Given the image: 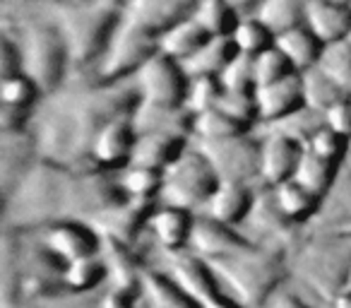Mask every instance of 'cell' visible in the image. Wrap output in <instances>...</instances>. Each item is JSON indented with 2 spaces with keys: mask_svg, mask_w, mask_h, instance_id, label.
<instances>
[{
  "mask_svg": "<svg viewBox=\"0 0 351 308\" xmlns=\"http://www.w3.org/2000/svg\"><path fill=\"white\" fill-rule=\"evenodd\" d=\"M104 279H106V265H104L101 255H89V258L65 265L60 282H63L65 294H89Z\"/></svg>",
  "mask_w": 351,
  "mask_h": 308,
  "instance_id": "cell-33",
  "label": "cell"
},
{
  "mask_svg": "<svg viewBox=\"0 0 351 308\" xmlns=\"http://www.w3.org/2000/svg\"><path fill=\"white\" fill-rule=\"evenodd\" d=\"M193 20L210 36H231L241 15L229 5V0H197Z\"/></svg>",
  "mask_w": 351,
  "mask_h": 308,
  "instance_id": "cell-34",
  "label": "cell"
},
{
  "mask_svg": "<svg viewBox=\"0 0 351 308\" xmlns=\"http://www.w3.org/2000/svg\"><path fill=\"white\" fill-rule=\"evenodd\" d=\"M298 272L306 279V284H311L317 294L330 301L339 289H344L349 284L351 274V255L346 258L344 253L335 248H311L306 250L303 260L298 263Z\"/></svg>",
  "mask_w": 351,
  "mask_h": 308,
  "instance_id": "cell-11",
  "label": "cell"
},
{
  "mask_svg": "<svg viewBox=\"0 0 351 308\" xmlns=\"http://www.w3.org/2000/svg\"><path fill=\"white\" fill-rule=\"evenodd\" d=\"M236 49L229 36H210L191 58L183 60L188 78H219L226 65L234 60Z\"/></svg>",
  "mask_w": 351,
  "mask_h": 308,
  "instance_id": "cell-25",
  "label": "cell"
},
{
  "mask_svg": "<svg viewBox=\"0 0 351 308\" xmlns=\"http://www.w3.org/2000/svg\"><path fill=\"white\" fill-rule=\"evenodd\" d=\"M229 39H231V44H234L236 54H243V56L255 58V56H260L263 51L272 49L277 36H274L258 17L250 15V17H241Z\"/></svg>",
  "mask_w": 351,
  "mask_h": 308,
  "instance_id": "cell-35",
  "label": "cell"
},
{
  "mask_svg": "<svg viewBox=\"0 0 351 308\" xmlns=\"http://www.w3.org/2000/svg\"><path fill=\"white\" fill-rule=\"evenodd\" d=\"M301 154V142L291 140L287 135L267 132V137L260 145V178L265 181V186L274 188L284 181H291Z\"/></svg>",
  "mask_w": 351,
  "mask_h": 308,
  "instance_id": "cell-15",
  "label": "cell"
},
{
  "mask_svg": "<svg viewBox=\"0 0 351 308\" xmlns=\"http://www.w3.org/2000/svg\"><path fill=\"white\" fill-rule=\"evenodd\" d=\"M140 296L145 308H197V303L173 282L171 274L156 272V270H145Z\"/></svg>",
  "mask_w": 351,
  "mask_h": 308,
  "instance_id": "cell-26",
  "label": "cell"
},
{
  "mask_svg": "<svg viewBox=\"0 0 351 308\" xmlns=\"http://www.w3.org/2000/svg\"><path fill=\"white\" fill-rule=\"evenodd\" d=\"M219 186V176L207 162L200 150L188 147L181 157L176 159L164 171V186H161L159 202L161 205L183 207L200 215L202 207L212 198V193Z\"/></svg>",
  "mask_w": 351,
  "mask_h": 308,
  "instance_id": "cell-5",
  "label": "cell"
},
{
  "mask_svg": "<svg viewBox=\"0 0 351 308\" xmlns=\"http://www.w3.org/2000/svg\"><path fill=\"white\" fill-rule=\"evenodd\" d=\"M210 268L215 270L219 282L231 289V296L243 308H263L289 274L287 260L279 250L258 246H250L226 258L210 260Z\"/></svg>",
  "mask_w": 351,
  "mask_h": 308,
  "instance_id": "cell-3",
  "label": "cell"
},
{
  "mask_svg": "<svg viewBox=\"0 0 351 308\" xmlns=\"http://www.w3.org/2000/svg\"><path fill=\"white\" fill-rule=\"evenodd\" d=\"M169 274L197 303V308H243L231 294H224L210 263L191 250L169 253Z\"/></svg>",
  "mask_w": 351,
  "mask_h": 308,
  "instance_id": "cell-7",
  "label": "cell"
},
{
  "mask_svg": "<svg viewBox=\"0 0 351 308\" xmlns=\"http://www.w3.org/2000/svg\"><path fill=\"white\" fill-rule=\"evenodd\" d=\"M303 147H306V150H311V152H315V154H320V157L341 164L346 150H349V140H346V137H341V135H337V132L330 130L327 126H322L320 130H317Z\"/></svg>",
  "mask_w": 351,
  "mask_h": 308,
  "instance_id": "cell-44",
  "label": "cell"
},
{
  "mask_svg": "<svg viewBox=\"0 0 351 308\" xmlns=\"http://www.w3.org/2000/svg\"><path fill=\"white\" fill-rule=\"evenodd\" d=\"M224 113L243 123L245 128H253L258 123V106H255V92H224L217 104Z\"/></svg>",
  "mask_w": 351,
  "mask_h": 308,
  "instance_id": "cell-43",
  "label": "cell"
},
{
  "mask_svg": "<svg viewBox=\"0 0 351 308\" xmlns=\"http://www.w3.org/2000/svg\"><path fill=\"white\" fill-rule=\"evenodd\" d=\"M137 140V130L130 118H116L106 123L94 137L92 164L99 171H121L130 164L132 147Z\"/></svg>",
  "mask_w": 351,
  "mask_h": 308,
  "instance_id": "cell-12",
  "label": "cell"
},
{
  "mask_svg": "<svg viewBox=\"0 0 351 308\" xmlns=\"http://www.w3.org/2000/svg\"><path fill=\"white\" fill-rule=\"evenodd\" d=\"M274 46L291 60L293 70L296 73H303L308 68H315L317 60H320V54H322V41L308 29L306 25H298L293 29L284 32L274 39Z\"/></svg>",
  "mask_w": 351,
  "mask_h": 308,
  "instance_id": "cell-27",
  "label": "cell"
},
{
  "mask_svg": "<svg viewBox=\"0 0 351 308\" xmlns=\"http://www.w3.org/2000/svg\"><path fill=\"white\" fill-rule=\"evenodd\" d=\"M229 5L239 12L241 17H250V12H258L263 0H229Z\"/></svg>",
  "mask_w": 351,
  "mask_h": 308,
  "instance_id": "cell-48",
  "label": "cell"
},
{
  "mask_svg": "<svg viewBox=\"0 0 351 308\" xmlns=\"http://www.w3.org/2000/svg\"><path fill=\"white\" fill-rule=\"evenodd\" d=\"M330 308H351V284H346L330 298Z\"/></svg>",
  "mask_w": 351,
  "mask_h": 308,
  "instance_id": "cell-49",
  "label": "cell"
},
{
  "mask_svg": "<svg viewBox=\"0 0 351 308\" xmlns=\"http://www.w3.org/2000/svg\"><path fill=\"white\" fill-rule=\"evenodd\" d=\"M221 94H224V87H221L219 78H191L183 106L193 116H200V113L210 111V108H215L219 104Z\"/></svg>",
  "mask_w": 351,
  "mask_h": 308,
  "instance_id": "cell-40",
  "label": "cell"
},
{
  "mask_svg": "<svg viewBox=\"0 0 351 308\" xmlns=\"http://www.w3.org/2000/svg\"><path fill=\"white\" fill-rule=\"evenodd\" d=\"M301 75V92H303V104H306L308 108H313V111L317 113H325L330 106H335L339 99H344V94H341V89L337 87L335 82H332L330 78H327L325 73H322L320 68H308L303 70Z\"/></svg>",
  "mask_w": 351,
  "mask_h": 308,
  "instance_id": "cell-32",
  "label": "cell"
},
{
  "mask_svg": "<svg viewBox=\"0 0 351 308\" xmlns=\"http://www.w3.org/2000/svg\"><path fill=\"white\" fill-rule=\"evenodd\" d=\"M44 97L41 89L32 78L25 73L12 75V78L3 80V108H12V111H25L32 113L34 104Z\"/></svg>",
  "mask_w": 351,
  "mask_h": 308,
  "instance_id": "cell-39",
  "label": "cell"
},
{
  "mask_svg": "<svg viewBox=\"0 0 351 308\" xmlns=\"http://www.w3.org/2000/svg\"><path fill=\"white\" fill-rule=\"evenodd\" d=\"M322 118H325V126L330 130H335L337 135L351 140V97L339 99L335 106H330L322 113Z\"/></svg>",
  "mask_w": 351,
  "mask_h": 308,
  "instance_id": "cell-45",
  "label": "cell"
},
{
  "mask_svg": "<svg viewBox=\"0 0 351 308\" xmlns=\"http://www.w3.org/2000/svg\"><path fill=\"white\" fill-rule=\"evenodd\" d=\"M156 54H159V39L152 32L142 29L140 25L123 17L111 44H108L106 54L101 56V60L94 68L97 82L101 84L130 82L137 75V70L149 58H154Z\"/></svg>",
  "mask_w": 351,
  "mask_h": 308,
  "instance_id": "cell-6",
  "label": "cell"
},
{
  "mask_svg": "<svg viewBox=\"0 0 351 308\" xmlns=\"http://www.w3.org/2000/svg\"><path fill=\"white\" fill-rule=\"evenodd\" d=\"M0 56H3V80L22 73V51L10 36L3 39V51H0Z\"/></svg>",
  "mask_w": 351,
  "mask_h": 308,
  "instance_id": "cell-47",
  "label": "cell"
},
{
  "mask_svg": "<svg viewBox=\"0 0 351 308\" xmlns=\"http://www.w3.org/2000/svg\"><path fill=\"white\" fill-rule=\"evenodd\" d=\"M219 82L224 87V92H255L258 82H255L253 58L243 54H236L234 60L219 75Z\"/></svg>",
  "mask_w": 351,
  "mask_h": 308,
  "instance_id": "cell-42",
  "label": "cell"
},
{
  "mask_svg": "<svg viewBox=\"0 0 351 308\" xmlns=\"http://www.w3.org/2000/svg\"><path fill=\"white\" fill-rule=\"evenodd\" d=\"M322 126H325V118H322V113H317V111H313V108L303 106V108H298L296 113H291V116L282 118V121L269 123L267 132L287 135V137H291V140L306 145V142L311 140V137L315 135V132L320 130Z\"/></svg>",
  "mask_w": 351,
  "mask_h": 308,
  "instance_id": "cell-38",
  "label": "cell"
},
{
  "mask_svg": "<svg viewBox=\"0 0 351 308\" xmlns=\"http://www.w3.org/2000/svg\"><path fill=\"white\" fill-rule=\"evenodd\" d=\"M142 306L140 292H128V289H113L108 287L97 308H137Z\"/></svg>",
  "mask_w": 351,
  "mask_h": 308,
  "instance_id": "cell-46",
  "label": "cell"
},
{
  "mask_svg": "<svg viewBox=\"0 0 351 308\" xmlns=\"http://www.w3.org/2000/svg\"><path fill=\"white\" fill-rule=\"evenodd\" d=\"M349 284H351V274H349Z\"/></svg>",
  "mask_w": 351,
  "mask_h": 308,
  "instance_id": "cell-54",
  "label": "cell"
},
{
  "mask_svg": "<svg viewBox=\"0 0 351 308\" xmlns=\"http://www.w3.org/2000/svg\"><path fill=\"white\" fill-rule=\"evenodd\" d=\"M188 150V137L171 135V132H142L137 135L135 147H132V167L154 169V171H166L176 159Z\"/></svg>",
  "mask_w": 351,
  "mask_h": 308,
  "instance_id": "cell-21",
  "label": "cell"
},
{
  "mask_svg": "<svg viewBox=\"0 0 351 308\" xmlns=\"http://www.w3.org/2000/svg\"><path fill=\"white\" fill-rule=\"evenodd\" d=\"M128 0H77L56 5L53 25L60 29L70 54V65L97 68L118 25L125 17Z\"/></svg>",
  "mask_w": 351,
  "mask_h": 308,
  "instance_id": "cell-2",
  "label": "cell"
},
{
  "mask_svg": "<svg viewBox=\"0 0 351 308\" xmlns=\"http://www.w3.org/2000/svg\"><path fill=\"white\" fill-rule=\"evenodd\" d=\"M303 25L322 41V46L344 41L351 34V5L332 0H308Z\"/></svg>",
  "mask_w": 351,
  "mask_h": 308,
  "instance_id": "cell-20",
  "label": "cell"
},
{
  "mask_svg": "<svg viewBox=\"0 0 351 308\" xmlns=\"http://www.w3.org/2000/svg\"><path fill=\"white\" fill-rule=\"evenodd\" d=\"M269 193H272L277 210L282 212V217L289 224H303V222L313 220L322 210V200H325L322 196L313 193L311 188L298 183L296 178L269 188Z\"/></svg>",
  "mask_w": 351,
  "mask_h": 308,
  "instance_id": "cell-24",
  "label": "cell"
},
{
  "mask_svg": "<svg viewBox=\"0 0 351 308\" xmlns=\"http://www.w3.org/2000/svg\"><path fill=\"white\" fill-rule=\"evenodd\" d=\"M156 205L149 202H125V205L116 207L111 212H104L97 220H92L89 224L99 231L101 236H111V239L125 241V244H135V239L140 236V231L147 226L149 215L154 212Z\"/></svg>",
  "mask_w": 351,
  "mask_h": 308,
  "instance_id": "cell-22",
  "label": "cell"
},
{
  "mask_svg": "<svg viewBox=\"0 0 351 308\" xmlns=\"http://www.w3.org/2000/svg\"><path fill=\"white\" fill-rule=\"evenodd\" d=\"M274 308H308V306L298 296H293V294H284V296H279Z\"/></svg>",
  "mask_w": 351,
  "mask_h": 308,
  "instance_id": "cell-50",
  "label": "cell"
},
{
  "mask_svg": "<svg viewBox=\"0 0 351 308\" xmlns=\"http://www.w3.org/2000/svg\"><path fill=\"white\" fill-rule=\"evenodd\" d=\"M49 3H56V5H65V3H77V0H49Z\"/></svg>",
  "mask_w": 351,
  "mask_h": 308,
  "instance_id": "cell-51",
  "label": "cell"
},
{
  "mask_svg": "<svg viewBox=\"0 0 351 308\" xmlns=\"http://www.w3.org/2000/svg\"><path fill=\"white\" fill-rule=\"evenodd\" d=\"M337 174H339V162L325 159L303 147V154H301V159H298L293 178H296L298 183H303L306 188H311L313 193L325 198L327 193L332 191V186L337 183Z\"/></svg>",
  "mask_w": 351,
  "mask_h": 308,
  "instance_id": "cell-29",
  "label": "cell"
},
{
  "mask_svg": "<svg viewBox=\"0 0 351 308\" xmlns=\"http://www.w3.org/2000/svg\"><path fill=\"white\" fill-rule=\"evenodd\" d=\"M250 241L245 236H241L234 226L219 224V222L210 220L205 215H195V224H193L191 244L188 250L195 255H200L202 260H219L226 255L241 253V250L250 248Z\"/></svg>",
  "mask_w": 351,
  "mask_h": 308,
  "instance_id": "cell-13",
  "label": "cell"
},
{
  "mask_svg": "<svg viewBox=\"0 0 351 308\" xmlns=\"http://www.w3.org/2000/svg\"><path fill=\"white\" fill-rule=\"evenodd\" d=\"M195 5L197 0H128L125 17L159 39L166 29L193 17Z\"/></svg>",
  "mask_w": 351,
  "mask_h": 308,
  "instance_id": "cell-14",
  "label": "cell"
},
{
  "mask_svg": "<svg viewBox=\"0 0 351 308\" xmlns=\"http://www.w3.org/2000/svg\"><path fill=\"white\" fill-rule=\"evenodd\" d=\"M317 68L341 89L344 97H351V44L349 39L327 44L317 60Z\"/></svg>",
  "mask_w": 351,
  "mask_h": 308,
  "instance_id": "cell-37",
  "label": "cell"
},
{
  "mask_svg": "<svg viewBox=\"0 0 351 308\" xmlns=\"http://www.w3.org/2000/svg\"><path fill=\"white\" fill-rule=\"evenodd\" d=\"M99 255H101L104 265H106L108 287L140 292L142 274H145L147 268L142 265L140 255L135 253V248L130 244L111 239V236H101V250H99Z\"/></svg>",
  "mask_w": 351,
  "mask_h": 308,
  "instance_id": "cell-17",
  "label": "cell"
},
{
  "mask_svg": "<svg viewBox=\"0 0 351 308\" xmlns=\"http://www.w3.org/2000/svg\"><path fill=\"white\" fill-rule=\"evenodd\" d=\"M22 73L36 82L44 97L58 92L70 65V54L60 29L53 22L32 25L22 34Z\"/></svg>",
  "mask_w": 351,
  "mask_h": 308,
  "instance_id": "cell-4",
  "label": "cell"
},
{
  "mask_svg": "<svg viewBox=\"0 0 351 308\" xmlns=\"http://www.w3.org/2000/svg\"><path fill=\"white\" fill-rule=\"evenodd\" d=\"M253 207H255V196L248 183L219 181V186L212 193V198L202 207L200 215L210 217V220L219 222V224L236 226L243 220H248Z\"/></svg>",
  "mask_w": 351,
  "mask_h": 308,
  "instance_id": "cell-19",
  "label": "cell"
},
{
  "mask_svg": "<svg viewBox=\"0 0 351 308\" xmlns=\"http://www.w3.org/2000/svg\"><path fill=\"white\" fill-rule=\"evenodd\" d=\"M132 84L140 102L154 104V106H183L191 78L178 60L156 54L137 70Z\"/></svg>",
  "mask_w": 351,
  "mask_h": 308,
  "instance_id": "cell-8",
  "label": "cell"
},
{
  "mask_svg": "<svg viewBox=\"0 0 351 308\" xmlns=\"http://www.w3.org/2000/svg\"><path fill=\"white\" fill-rule=\"evenodd\" d=\"M193 224H195V212L173 205H159L149 215L147 229L166 253H178V250H188Z\"/></svg>",
  "mask_w": 351,
  "mask_h": 308,
  "instance_id": "cell-18",
  "label": "cell"
},
{
  "mask_svg": "<svg viewBox=\"0 0 351 308\" xmlns=\"http://www.w3.org/2000/svg\"><path fill=\"white\" fill-rule=\"evenodd\" d=\"M253 68H255V82L258 84L277 82V80H284V78H289V75L296 73L293 65H291V60H289L287 56L277 49V46H272V49H267L260 56H255Z\"/></svg>",
  "mask_w": 351,
  "mask_h": 308,
  "instance_id": "cell-41",
  "label": "cell"
},
{
  "mask_svg": "<svg viewBox=\"0 0 351 308\" xmlns=\"http://www.w3.org/2000/svg\"><path fill=\"white\" fill-rule=\"evenodd\" d=\"M255 106H258V121L277 123L282 118L296 113L303 108V92H301V75L293 73L284 80L255 87Z\"/></svg>",
  "mask_w": 351,
  "mask_h": 308,
  "instance_id": "cell-16",
  "label": "cell"
},
{
  "mask_svg": "<svg viewBox=\"0 0 351 308\" xmlns=\"http://www.w3.org/2000/svg\"><path fill=\"white\" fill-rule=\"evenodd\" d=\"M245 132H250V128H245L243 123H239L236 118H231L229 113H224L217 106L195 116V121H193V135L200 142L226 140V137L245 135Z\"/></svg>",
  "mask_w": 351,
  "mask_h": 308,
  "instance_id": "cell-36",
  "label": "cell"
},
{
  "mask_svg": "<svg viewBox=\"0 0 351 308\" xmlns=\"http://www.w3.org/2000/svg\"><path fill=\"white\" fill-rule=\"evenodd\" d=\"M123 193L128 196V200L132 202H149L154 205L161 196V186H164V171H154V169L145 167H132L128 164L125 169H121L118 176Z\"/></svg>",
  "mask_w": 351,
  "mask_h": 308,
  "instance_id": "cell-30",
  "label": "cell"
},
{
  "mask_svg": "<svg viewBox=\"0 0 351 308\" xmlns=\"http://www.w3.org/2000/svg\"><path fill=\"white\" fill-rule=\"evenodd\" d=\"M15 308H36V306H29V303H20V306H15Z\"/></svg>",
  "mask_w": 351,
  "mask_h": 308,
  "instance_id": "cell-52",
  "label": "cell"
},
{
  "mask_svg": "<svg viewBox=\"0 0 351 308\" xmlns=\"http://www.w3.org/2000/svg\"><path fill=\"white\" fill-rule=\"evenodd\" d=\"M130 121L137 135H142V132H171V135L191 137L195 116L186 106H154V104L140 102Z\"/></svg>",
  "mask_w": 351,
  "mask_h": 308,
  "instance_id": "cell-23",
  "label": "cell"
},
{
  "mask_svg": "<svg viewBox=\"0 0 351 308\" xmlns=\"http://www.w3.org/2000/svg\"><path fill=\"white\" fill-rule=\"evenodd\" d=\"M207 39H210V34H207L193 17H188V20L173 25L171 29H166L164 34L159 36V54L183 63V60L191 58Z\"/></svg>",
  "mask_w": 351,
  "mask_h": 308,
  "instance_id": "cell-28",
  "label": "cell"
},
{
  "mask_svg": "<svg viewBox=\"0 0 351 308\" xmlns=\"http://www.w3.org/2000/svg\"><path fill=\"white\" fill-rule=\"evenodd\" d=\"M140 97L135 84L118 82L92 87L77 94H65L44 113L36 130L34 147L41 159L73 171H99L92 164V145L106 123L132 118Z\"/></svg>",
  "mask_w": 351,
  "mask_h": 308,
  "instance_id": "cell-1",
  "label": "cell"
},
{
  "mask_svg": "<svg viewBox=\"0 0 351 308\" xmlns=\"http://www.w3.org/2000/svg\"><path fill=\"white\" fill-rule=\"evenodd\" d=\"M39 244L63 265H70L75 260L99 255V250H101V234L92 224H87V222L63 220L41 226Z\"/></svg>",
  "mask_w": 351,
  "mask_h": 308,
  "instance_id": "cell-10",
  "label": "cell"
},
{
  "mask_svg": "<svg viewBox=\"0 0 351 308\" xmlns=\"http://www.w3.org/2000/svg\"><path fill=\"white\" fill-rule=\"evenodd\" d=\"M308 0H263L260 10L255 12L260 22L272 32L274 36L303 25Z\"/></svg>",
  "mask_w": 351,
  "mask_h": 308,
  "instance_id": "cell-31",
  "label": "cell"
},
{
  "mask_svg": "<svg viewBox=\"0 0 351 308\" xmlns=\"http://www.w3.org/2000/svg\"><path fill=\"white\" fill-rule=\"evenodd\" d=\"M260 145L245 135L226 137V140L200 142L197 150L207 157L219 181L250 183V178L260 176Z\"/></svg>",
  "mask_w": 351,
  "mask_h": 308,
  "instance_id": "cell-9",
  "label": "cell"
},
{
  "mask_svg": "<svg viewBox=\"0 0 351 308\" xmlns=\"http://www.w3.org/2000/svg\"><path fill=\"white\" fill-rule=\"evenodd\" d=\"M349 44H351V34H349Z\"/></svg>",
  "mask_w": 351,
  "mask_h": 308,
  "instance_id": "cell-53",
  "label": "cell"
}]
</instances>
